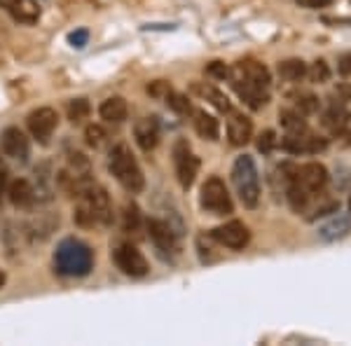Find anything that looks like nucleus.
Returning a JSON list of instances; mask_svg holds the SVG:
<instances>
[{
  "instance_id": "obj_1",
  "label": "nucleus",
  "mask_w": 351,
  "mask_h": 346,
  "mask_svg": "<svg viewBox=\"0 0 351 346\" xmlns=\"http://www.w3.org/2000/svg\"><path fill=\"white\" fill-rule=\"evenodd\" d=\"M54 269L61 276H71V279H80L87 276L94 269V253L80 239H64L54 251Z\"/></svg>"
},
{
  "instance_id": "obj_2",
  "label": "nucleus",
  "mask_w": 351,
  "mask_h": 346,
  "mask_svg": "<svg viewBox=\"0 0 351 346\" xmlns=\"http://www.w3.org/2000/svg\"><path fill=\"white\" fill-rule=\"evenodd\" d=\"M108 169H110V173L115 175L117 183H120L127 192H132V195H138V192L145 187L143 171H141L138 162L134 160L132 150H129V147L124 145V143L115 145L110 150Z\"/></svg>"
},
{
  "instance_id": "obj_3",
  "label": "nucleus",
  "mask_w": 351,
  "mask_h": 346,
  "mask_svg": "<svg viewBox=\"0 0 351 346\" xmlns=\"http://www.w3.org/2000/svg\"><path fill=\"white\" fill-rule=\"evenodd\" d=\"M232 183L237 187V195L243 206L256 208L260 201V175L253 157L241 155L237 157L234 166H232Z\"/></svg>"
},
{
  "instance_id": "obj_4",
  "label": "nucleus",
  "mask_w": 351,
  "mask_h": 346,
  "mask_svg": "<svg viewBox=\"0 0 351 346\" xmlns=\"http://www.w3.org/2000/svg\"><path fill=\"white\" fill-rule=\"evenodd\" d=\"M199 203L204 211L213 213V215H228L232 213V197L225 187L223 180L218 175H211L206 178V183L202 185V195H199Z\"/></svg>"
},
{
  "instance_id": "obj_5",
  "label": "nucleus",
  "mask_w": 351,
  "mask_h": 346,
  "mask_svg": "<svg viewBox=\"0 0 351 346\" xmlns=\"http://www.w3.org/2000/svg\"><path fill=\"white\" fill-rule=\"evenodd\" d=\"M230 80L232 84H239V87H258V89H269V71L265 68L263 64L253 59H246V61H239L230 68Z\"/></svg>"
},
{
  "instance_id": "obj_6",
  "label": "nucleus",
  "mask_w": 351,
  "mask_h": 346,
  "mask_svg": "<svg viewBox=\"0 0 351 346\" xmlns=\"http://www.w3.org/2000/svg\"><path fill=\"white\" fill-rule=\"evenodd\" d=\"M112 258H115L117 269H120L122 274L132 276V279H143L150 271V264H148V260H145V255L136 246H132V243H120V246L115 248V253H112Z\"/></svg>"
},
{
  "instance_id": "obj_7",
  "label": "nucleus",
  "mask_w": 351,
  "mask_h": 346,
  "mask_svg": "<svg viewBox=\"0 0 351 346\" xmlns=\"http://www.w3.org/2000/svg\"><path fill=\"white\" fill-rule=\"evenodd\" d=\"M26 124H28V132H31L33 138H36L38 143L47 145L54 134V129L59 127V112L47 106L38 108V110H33L31 115L26 117Z\"/></svg>"
},
{
  "instance_id": "obj_8",
  "label": "nucleus",
  "mask_w": 351,
  "mask_h": 346,
  "mask_svg": "<svg viewBox=\"0 0 351 346\" xmlns=\"http://www.w3.org/2000/svg\"><path fill=\"white\" fill-rule=\"evenodd\" d=\"M211 239L218 241L220 246L230 248V251H243L251 241V232L239 220H230V223L220 225L211 232Z\"/></svg>"
},
{
  "instance_id": "obj_9",
  "label": "nucleus",
  "mask_w": 351,
  "mask_h": 346,
  "mask_svg": "<svg viewBox=\"0 0 351 346\" xmlns=\"http://www.w3.org/2000/svg\"><path fill=\"white\" fill-rule=\"evenodd\" d=\"M173 164H176V175H178V183L190 190L195 183V175L199 171V160L192 155L190 145L185 140H178L173 145Z\"/></svg>"
},
{
  "instance_id": "obj_10",
  "label": "nucleus",
  "mask_w": 351,
  "mask_h": 346,
  "mask_svg": "<svg viewBox=\"0 0 351 346\" xmlns=\"http://www.w3.org/2000/svg\"><path fill=\"white\" fill-rule=\"evenodd\" d=\"M0 147L8 157H12L16 162H26L31 155V143H28L26 134L19 127H8L0 136Z\"/></svg>"
},
{
  "instance_id": "obj_11",
  "label": "nucleus",
  "mask_w": 351,
  "mask_h": 346,
  "mask_svg": "<svg viewBox=\"0 0 351 346\" xmlns=\"http://www.w3.org/2000/svg\"><path fill=\"white\" fill-rule=\"evenodd\" d=\"M148 232H150V239L155 243V248L162 255L178 251V241H176L173 230L164 223V220H148Z\"/></svg>"
},
{
  "instance_id": "obj_12",
  "label": "nucleus",
  "mask_w": 351,
  "mask_h": 346,
  "mask_svg": "<svg viewBox=\"0 0 351 346\" xmlns=\"http://www.w3.org/2000/svg\"><path fill=\"white\" fill-rule=\"evenodd\" d=\"M298 180L300 185L304 187V190H309L311 195H316V192H321L328 183V171L324 164L319 162H309L304 164L302 169H298Z\"/></svg>"
},
{
  "instance_id": "obj_13",
  "label": "nucleus",
  "mask_w": 351,
  "mask_h": 346,
  "mask_svg": "<svg viewBox=\"0 0 351 346\" xmlns=\"http://www.w3.org/2000/svg\"><path fill=\"white\" fill-rule=\"evenodd\" d=\"M134 136L136 143L141 145V150H155L157 143H160V122H157V117H143V120L136 122Z\"/></svg>"
},
{
  "instance_id": "obj_14",
  "label": "nucleus",
  "mask_w": 351,
  "mask_h": 346,
  "mask_svg": "<svg viewBox=\"0 0 351 346\" xmlns=\"http://www.w3.org/2000/svg\"><path fill=\"white\" fill-rule=\"evenodd\" d=\"M253 136V122L241 112H232L228 120V138L232 145H246Z\"/></svg>"
},
{
  "instance_id": "obj_15",
  "label": "nucleus",
  "mask_w": 351,
  "mask_h": 346,
  "mask_svg": "<svg viewBox=\"0 0 351 346\" xmlns=\"http://www.w3.org/2000/svg\"><path fill=\"white\" fill-rule=\"evenodd\" d=\"M99 115H101V120L108 124H120L127 120L129 106L122 96H110V99H106L104 103L99 106Z\"/></svg>"
},
{
  "instance_id": "obj_16",
  "label": "nucleus",
  "mask_w": 351,
  "mask_h": 346,
  "mask_svg": "<svg viewBox=\"0 0 351 346\" xmlns=\"http://www.w3.org/2000/svg\"><path fill=\"white\" fill-rule=\"evenodd\" d=\"M351 232V218L344 213H337L328 220L326 225L319 227V236L324 241H337V239H344Z\"/></svg>"
},
{
  "instance_id": "obj_17",
  "label": "nucleus",
  "mask_w": 351,
  "mask_h": 346,
  "mask_svg": "<svg viewBox=\"0 0 351 346\" xmlns=\"http://www.w3.org/2000/svg\"><path fill=\"white\" fill-rule=\"evenodd\" d=\"M8 195H10V201H12L16 208H28L33 201H36V190H33L31 183L24 180V178L10 183L8 185Z\"/></svg>"
},
{
  "instance_id": "obj_18",
  "label": "nucleus",
  "mask_w": 351,
  "mask_h": 346,
  "mask_svg": "<svg viewBox=\"0 0 351 346\" xmlns=\"http://www.w3.org/2000/svg\"><path fill=\"white\" fill-rule=\"evenodd\" d=\"M195 129H197V134L206 140H218V136H220L218 120L213 115H208L206 110H195Z\"/></svg>"
},
{
  "instance_id": "obj_19",
  "label": "nucleus",
  "mask_w": 351,
  "mask_h": 346,
  "mask_svg": "<svg viewBox=\"0 0 351 346\" xmlns=\"http://www.w3.org/2000/svg\"><path fill=\"white\" fill-rule=\"evenodd\" d=\"M10 14L16 21H21V24H33V21L40 19V8H38L36 0H16L14 8L10 10Z\"/></svg>"
},
{
  "instance_id": "obj_20",
  "label": "nucleus",
  "mask_w": 351,
  "mask_h": 346,
  "mask_svg": "<svg viewBox=\"0 0 351 346\" xmlns=\"http://www.w3.org/2000/svg\"><path fill=\"white\" fill-rule=\"evenodd\" d=\"M349 120H351V115L344 110L342 106H330L326 110V115H324V124L330 129L332 134H342L344 129H347Z\"/></svg>"
},
{
  "instance_id": "obj_21",
  "label": "nucleus",
  "mask_w": 351,
  "mask_h": 346,
  "mask_svg": "<svg viewBox=\"0 0 351 346\" xmlns=\"http://www.w3.org/2000/svg\"><path fill=\"white\" fill-rule=\"evenodd\" d=\"M195 92L199 94V96H204V99H206L208 103L216 106L220 112H232L230 99L223 92H218L216 87H211V84H195Z\"/></svg>"
},
{
  "instance_id": "obj_22",
  "label": "nucleus",
  "mask_w": 351,
  "mask_h": 346,
  "mask_svg": "<svg viewBox=\"0 0 351 346\" xmlns=\"http://www.w3.org/2000/svg\"><path fill=\"white\" fill-rule=\"evenodd\" d=\"M279 75L288 82H300L307 75V64L302 59H286L279 64Z\"/></svg>"
},
{
  "instance_id": "obj_23",
  "label": "nucleus",
  "mask_w": 351,
  "mask_h": 346,
  "mask_svg": "<svg viewBox=\"0 0 351 346\" xmlns=\"http://www.w3.org/2000/svg\"><path fill=\"white\" fill-rule=\"evenodd\" d=\"M302 112L298 110H281L279 112V120L281 127L286 129V134H300V132H307V122L302 120Z\"/></svg>"
},
{
  "instance_id": "obj_24",
  "label": "nucleus",
  "mask_w": 351,
  "mask_h": 346,
  "mask_svg": "<svg viewBox=\"0 0 351 346\" xmlns=\"http://www.w3.org/2000/svg\"><path fill=\"white\" fill-rule=\"evenodd\" d=\"M89 101L87 99H73L71 103H68V120L73 124H80L82 120H87L89 117Z\"/></svg>"
},
{
  "instance_id": "obj_25",
  "label": "nucleus",
  "mask_w": 351,
  "mask_h": 346,
  "mask_svg": "<svg viewBox=\"0 0 351 346\" xmlns=\"http://www.w3.org/2000/svg\"><path fill=\"white\" fill-rule=\"evenodd\" d=\"M164 101H167V106L171 108L173 112H178V115H188V112H192V106H190V101L185 94L169 92V96Z\"/></svg>"
},
{
  "instance_id": "obj_26",
  "label": "nucleus",
  "mask_w": 351,
  "mask_h": 346,
  "mask_svg": "<svg viewBox=\"0 0 351 346\" xmlns=\"http://www.w3.org/2000/svg\"><path fill=\"white\" fill-rule=\"evenodd\" d=\"M307 75H309V80L311 82H328L330 80V68H328V64L324 59H319V61H314L309 68H307Z\"/></svg>"
},
{
  "instance_id": "obj_27",
  "label": "nucleus",
  "mask_w": 351,
  "mask_h": 346,
  "mask_svg": "<svg viewBox=\"0 0 351 346\" xmlns=\"http://www.w3.org/2000/svg\"><path fill=\"white\" fill-rule=\"evenodd\" d=\"M106 138H108V134H106V129L101 127V124H89V127L84 129V140H87V145L101 147L106 143Z\"/></svg>"
},
{
  "instance_id": "obj_28",
  "label": "nucleus",
  "mask_w": 351,
  "mask_h": 346,
  "mask_svg": "<svg viewBox=\"0 0 351 346\" xmlns=\"http://www.w3.org/2000/svg\"><path fill=\"white\" fill-rule=\"evenodd\" d=\"M298 112H302V115H314V112H319V99H316L314 94H304L298 99Z\"/></svg>"
},
{
  "instance_id": "obj_29",
  "label": "nucleus",
  "mask_w": 351,
  "mask_h": 346,
  "mask_svg": "<svg viewBox=\"0 0 351 346\" xmlns=\"http://www.w3.org/2000/svg\"><path fill=\"white\" fill-rule=\"evenodd\" d=\"M141 225V211L136 203H127V213H124V230L136 232Z\"/></svg>"
},
{
  "instance_id": "obj_30",
  "label": "nucleus",
  "mask_w": 351,
  "mask_h": 346,
  "mask_svg": "<svg viewBox=\"0 0 351 346\" xmlns=\"http://www.w3.org/2000/svg\"><path fill=\"white\" fill-rule=\"evenodd\" d=\"M276 145H279V140H276V134L271 132V129H267V132H263L258 136V150L263 152V155H269Z\"/></svg>"
},
{
  "instance_id": "obj_31",
  "label": "nucleus",
  "mask_w": 351,
  "mask_h": 346,
  "mask_svg": "<svg viewBox=\"0 0 351 346\" xmlns=\"http://www.w3.org/2000/svg\"><path fill=\"white\" fill-rule=\"evenodd\" d=\"M206 75L216 77V80H225V77H230V66H225L223 61H211L206 66Z\"/></svg>"
},
{
  "instance_id": "obj_32",
  "label": "nucleus",
  "mask_w": 351,
  "mask_h": 346,
  "mask_svg": "<svg viewBox=\"0 0 351 346\" xmlns=\"http://www.w3.org/2000/svg\"><path fill=\"white\" fill-rule=\"evenodd\" d=\"M169 92H171V87H169L167 80H155L148 84V94L155 96V99H167Z\"/></svg>"
},
{
  "instance_id": "obj_33",
  "label": "nucleus",
  "mask_w": 351,
  "mask_h": 346,
  "mask_svg": "<svg viewBox=\"0 0 351 346\" xmlns=\"http://www.w3.org/2000/svg\"><path fill=\"white\" fill-rule=\"evenodd\" d=\"M87 40H89V31H87V28L73 31L71 36H68V42H71V47H75V49H82L84 45H87Z\"/></svg>"
},
{
  "instance_id": "obj_34",
  "label": "nucleus",
  "mask_w": 351,
  "mask_h": 346,
  "mask_svg": "<svg viewBox=\"0 0 351 346\" xmlns=\"http://www.w3.org/2000/svg\"><path fill=\"white\" fill-rule=\"evenodd\" d=\"M337 71L342 73L344 77H349V75H351V52H349V54H342V56H339Z\"/></svg>"
},
{
  "instance_id": "obj_35",
  "label": "nucleus",
  "mask_w": 351,
  "mask_h": 346,
  "mask_svg": "<svg viewBox=\"0 0 351 346\" xmlns=\"http://www.w3.org/2000/svg\"><path fill=\"white\" fill-rule=\"evenodd\" d=\"M328 3H330V0H298V5H302V8H307V10H319V8H326Z\"/></svg>"
},
{
  "instance_id": "obj_36",
  "label": "nucleus",
  "mask_w": 351,
  "mask_h": 346,
  "mask_svg": "<svg viewBox=\"0 0 351 346\" xmlns=\"http://www.w3.org/2000/svg\"><path fill=\"white\" fill-rule=\"evenodd\" d=\"M5 192H8V171H5V166L0 164V201H3Z\"/></svg>"
},
{
  "instance_id": "obj_37",
  "label": "nucleus",
  "mask_w": 351,
  "mask_h": 346,
  "mask_svg": "<svg viewBox=\"0 0 351 346\" xmlns=\"http://www.w3.org/2000/svg\"><path fill=\"white\" fill-rule=\"evenodd\" d=\"M14 3H16V0H0V8H5L10 12V10L14 8Z\"/></svg>"
},
{
  "instance_id": "obj_38",
  "label": "nucleus",
  "mask_w": 351,
  "mask_h": 346,
  "mask_svg": "<svg viewBox=\"0 0 351 346\" xmlns=\"http://www.w3.org/2000/svg\"><path fill=\"white\" fill-rule=\"evenodd\" d=\"M3 286H5V274L0 271V288H3Z\"/></svg>"
},
{
  "instance_id": "obj_39",
  "label": "nucleus",
  "mask_w": 351,
  "mask_h": 346,
  "mask_svg": "<svg viewBox=\"0 0 351 346\" xmlns=\"http://www.w3.org/2000/svg\"><path fill=\"white\" fill-rule=\"evenodd\" d=\"M349 213H351V199H349Z\"/></svg>"
}]
</instances>
